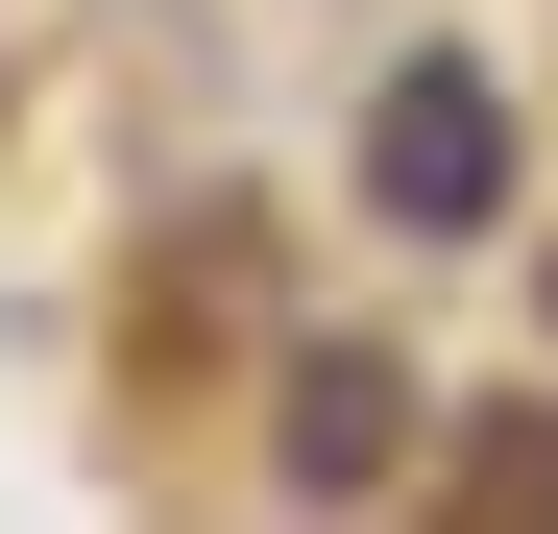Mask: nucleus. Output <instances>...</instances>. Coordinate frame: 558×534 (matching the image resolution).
<instances>
[{
  "label": "nucleus",
  "instance_id": "obj_1",
  "mask_svg": "<svg viewBox=\"0 0 558 534\" xmlns=\"http://www.w3.org/2000/svg\"><path fill=\"white\" fill-rule=\"evenodd\" d=\"M364 195H389L413 243H461V219H510V98H486L461 49H413V73H389V122H364Z\"/></svg>",
  "mask_w": 558,
  "mask_h": 534
},
{
  "label": "nucleus",
  "instance_id": "obj_2",
  "mask_svg": "<svg viewBox=\"0 0 558 534\" xmlns=\"http://www.w3.org/2000/svg\"><path fill=\"white\" fill-rule=\"evenodd\" d=\"M292 462H316V486H340V462H389V389H364V365H316V389H292Z\"/></svg>",
  "mask_w": 558,
  "mask_h": 534
}]
</instances>
